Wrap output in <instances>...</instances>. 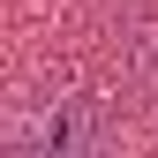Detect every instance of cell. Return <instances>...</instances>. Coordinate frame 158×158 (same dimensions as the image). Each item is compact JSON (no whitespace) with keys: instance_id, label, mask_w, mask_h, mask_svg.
<instances>
[{"instance_id":"obj_1","label":"cell","mask_w":158,"mask_h":158,"mask_svg":"<svg viewBox=\"0 0 158 158\" xmlns=\"http://www.w3.org/2000/svg\"><path fill=\"white\" fill-rule=\"evenodd\" d=\"M113 143L98 98H45V106H23L8 121V151L15 158H98Z\"/></svg>"},{"instance_id":"obj_2","label":"cell","mask_w":158,"mask_h":158,"mask_svg":"<svg viewBox=\"0 0 158 158\" xmlns=\"http://www.w3.org/2000/svg\"><path fill=\"white\" fill-rule=\"evenodd\" d=\"M135 75H143V90H151V106H158V38L143 45V60H135Z\"/></svg>"}]
</instances>
